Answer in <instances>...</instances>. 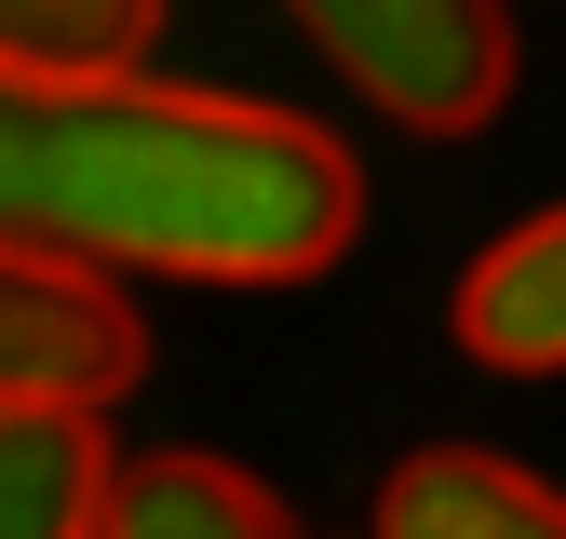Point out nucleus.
<instances>
[{"label":"nucleus","mask_w":566,"mask_h":539,"mask_svg":"<svg viewBox=\"0 0 566 539\" xmlns=\"http://www.w3.org/2000/svg\"><path fill=\"white\" fill-rule=\"evenodd\" d=\"M365 230V162L311 108L270 95H189V82H108L28 108V216L14 243L163 284H311Z\"/></svg>","instance_id":"f257e3e1"},{"label":"nucleus","mask_w":566,"mask_h":539,"mask_svg":"<svg viewBox=\"0 0 566 539\" xmlns=\"http://www.w3.org/2000/svg\"><path fill=\"white\" fill-rule=\"evenodd\" d=\"M311 54L405 135H485L513 108L500 0H311Z\"/></svg>","instance_id":"f03ea898"},{"label":"nucleus","mask_w":566,"mask_h":539,"mask_svg":"<svg viewBox=\"0 0 566 539\" xmlns=\"http://www.w3.org/2000/svg\"><path fill=\"white\" fill-rule=\"evenodd\" d=\"M149 378V324L122 284L67 270L41 243H0V404H67V419H108V404Z\"/></svg>","instance_id":"7ed1b4c3"},{"label":"nucleus","mask_w":566,"mask_h":539,"mask_svg":"<svg viewBox=\"0 0 566 539\" xmlns=\"http://www.w3.org/2000/svg\"><path fill=\"white\" fill-rule=\"evenodd\" d=\"M365 539H566V486H539L500 445H418L391 458Z\"/></svg>","instance_id":"20e7f679"},{"label":"nucleus","mask_w":566,"mask_h":539,"mask_svg":"<svg viewBox=\"0 0 566 539\" xmlns=\"http://www.w3.org/2000/svg\"><path fill=\"white\" fill-rule=\"evenodd\" d=\"M459 351L500 378H566V202H539L459 270Z\"/></svg>","instance_id":"39448f33"},{"label":"nucleus","mask_w":566,"mask_h":539,"mask_svg":"<svg viewBox=\"0 0 566 539\" xmlns=\"http://www.w3.org/2000/svg\"><path fill=\"white\" fill-rule=\"evenodd\" d=\"M122 445L67 404H0V539H108Z\"/></svg>","instance_id":"423d86ee"},{"label":"nucleus","mask_w":566,"mask_h":539,"mask_svg":"<svg viewBox=\"0 0 566 539\" xmlns=\"http://www.w3.org/2000/svg\"><path fill=\"white\" fill-rule=\"evenodd\" d=\"M149 41H163L149 0H0V82H14V95L149 82Z\"/></svg>","instance_id":"0eeeda50"},{"label":"nucleus","mask_w":566,"mask_h":539,"mask_svg":"<svg viewBox=\"0 0 566 539\" xmlns=\"http://www.w3.org/2000/svg\"><path fill=\"white\" fill-rule=\"evenodd\" d=\"M108 539H311L243 458H202V445H163V458H122L108 486Z\"/></svg>","instance_id":"6e6552de"},{"label":"nucleus","mask_w":566,"mask_h":539,"mask_svg":"<svg viewBox=\"0 0 566 539\" xmlns=\"http://www.w3.org/2000/svg\"><path fill=\"white\" fill-rule=\"evenodd\" d=\"M28 108H41V95L0 82V243H14V216H28Z\"/></svg>","instance_id":"1a4fd4ad"}]
</instances>
